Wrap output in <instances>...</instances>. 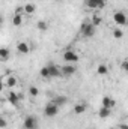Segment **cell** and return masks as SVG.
I'll use <instances>...</instances> for the list:
<instances>
[{"label":"cell","mask_w":128,"mask_h":129,"mask_svg":"<svg viewBox=\"0 0 128 129\" xmlns=\"http://www.w3.org/2000/svg\"><path fill=\"white\" fill-rule=\"evenodd\" d=\"M80 33H81V36L83 38H92L94 35L96 33V27L89 21H86V23H83L81 26H80Z\"/></svg>","instance_id":"cell-1"},{"label":"cell","mask_w":128,"mask_h":129,"mask_svg":"<svg viewBox=\"0 0 128 129\" xmlns=\"http://www.w3.org/2000/svg\"><path fill=\"white\" fill-rule=\"evenodd\" d=\"M59 110H60V107L50 101V102L44 107V116H45V117H56V116L59 114Z\"/></svg>","instance_id":"cell-2"},{"label":"cell","mask_w":128,"mask_h":129,"mask_svg":"<svg viewBox=\"0 0 128 129\" xmlns=\"http://www.w3.org/2000/svg\"><path fill=\"white\" fill-rule=\"evenodd\" d=\"M47 68H48V71H50L51 78H62V77H63L62 68L57 66V64H54L53 62H48V63H47Z\"/></svg>","instance_id":"cell-3"},{"label":"cell","mask_w":128,"mask_h":129,"mask_svg":"<svg viewBox=\"0 0 128 129\" xmlns=\"http://www.w3.org/2000/svg\"><path fill=\"white\" fill-rule=\"evenodd\" d=\"M84 6L94 11H99L105 8V0H84Z\"/></svg>","instance_id":"cell-4"},{"label":"cell","mask_w":128,"mask_h":129,"mask_svg":"<svg viewBox=\"0 0 128 129\" xmlns=\"http://www.w3.org/2000/svg\"><path fill=\"white\" fill-rule=\"evenodd\" d=\"M78 59H80V57H78V54H77L74 50H66V51L63 53V60L66 62V63L74 64V63L78 62Z\"/></svg>","instance_id":"cell-5"},{"label":"cell","mask_w":128,"mask_h":129,"mask_svg":"<svg viewBox=\"0 0 128 129\" xmlns=\"http://www.w3.org/2000/svg\"><path fill=\"white\" fill-rule=\"evenodd\" d=\"M113 21H115L118 26H125L128 23V18H127V15H125V12L116 11V12L113 14Z\"/></svg>","instance_id":"cell-6"},{"label":"cell","mask_w":128,"mask_h":129,"mask_svg":"<svg viewBox=\"0 0 128 129\" xmlns=\"http://www.w3.org/2000/svg\"><path fill=\"white\" fill-rule=\"evenodd\" d=\"M23 128L24 129H38V119L35 116H27L23 122Z\"/></svg>","instance_id":"cell-7"},{"label":"cell","mask_w":128,"mask_h":129,"mask_svg":"<svg viewBox=\"0 0 128 129\" xmlns=\"http://www.w3.org/2000/svg\"><path fill=\"white\" fill-rule=\"evenodd\" d=\"M17 51H18L20 54H29V53H30V47H29V44H27L26 41H20V42L17 44Z\"/></svg>","instance_id":"cell-8"},{"label":"cell","mask_w":128,"mask_h":129,"mask_svg":"<svg viewBox=\"0 0 128 129\" xmlns=\"http://www.w3.org/2000/svg\"><path fill=\"white\" fill-rule=\"evenodd\" d=\"M62 72H63V77H72L75 74V66L72 63H68L62 66Z\"/></svg>","instance_id":"cell-9"},{"label":"cell","mask_w":128,"mask_h":129,"mask_svg":"<svg viewBox=\"0 0 128 129\" xmlns=\"http://www.w3.org/2000/svg\"><path fill=\"white\" fill-rule=\"evenodd\" d=\"M101 104H102V107L113 108V107L116 105V101H115L113 98H110V96H102V99H101Z\"/></svg>","instance_id":"cell-10"},{"label":"cell","mask_w":128,"mask_h":129,"mask_svg":"<svg viewBox=\"0 0 128 129\" xmlns=\"http://www.w3.org/2000/svg\"><path fill=\"white\" fill-rule=\"evenodd\" d=\"M88 110V105L84 104V102H80V104H75L74 105V114H77V116H80V114H83L84 111Z\"/></svg>","instance_id":"cell-11"},{"label":"cell","mask_w":128,"mask_h":129,"mask_svg":"<svg viewBox=\"0 0 128 129\" xmlns=\"http://www.w3.org/2000/svg\"><path fill=\"white\" fill-rule=\"evenodd\" d=\"M51 102H54V104H56V105H59V107H63L65 104L68 102V98L63 96V95H62V96H60V95H57V96H54L53 99H51Z\"/></svg>","instance_id":"cell-12"},{"label":"cell","mask_w":128,"mask_h":129,"mask_svg":"<svg viewBox=\"0 0 128 129\" xmlns=\"http://www.w3.org/2000/svg\"><path fill=\"white\" fill-rule=\"evenodd\" d=\"M23 11H24L26 15H33V14L36 12V5H33V3H26L24 8H23Z\"/></svg>","instance_id":"cell-13"},{"label":"cell","mask_w":128,"mask_h":129,"mask_svg":"<svg viewBox=\"0 0 128 129\" xmlns=\"http://www.w3.org/2000/svg\"><path fill=\"white\" fill-rule=\"evenodd\" d=\"M110 114H112V108H107V107H101L98 111V116L101 119H107V117H110Z\"/></svg>","instance_id":"cell-14"},{"label":"cell","mask_w":128,"mask_h":129,"mask_svg":"<svg viewBox=\"0 0 128 129\" xmlns=\"http://www.w3.org/2000/svg\"><path fill=\"white\" fill-rule=\"evenodd\" d=\"M8 101H9V104H12V105H18V101H20V96L15 93V92H9L8 93Z\"/></svg>","instance_id":"cell-15"},{"label":"cell","mask_w":128,"mask_h":129,"mask_svg":"<svg viewBox=\"0 0 128 129\" xmlns=\"http://www.w3.org/2000/svg\"><path fill=\"white\" fill-rule=\"evenodd\" d=\"M109 74V66L107 64H104V63H101V64H98L96 66V75H107Z\"/></svg>","instance_id":"cell-16"},{"label":"cell","mask_w":128,"mask_h":129,"mask_svg":"<svg viewBox=\"0 0 128 129\" xmlns=\"http://www.w3.org/2000/svg\"><path fill=\"white\" fill-rule=\"evenodd\" d=\"M21 24H23V15H21V14H15V15L12 17V26L20 27Z\"/></svg>","instance_id":"cell-17"},{"label":"cell","mask_w":128,"mask_h":129,"mask_svg":"<svg viewBox=\"0 0 128 129\" xmlns=\"http://www.w3.org/2000/svg\"><path fill=\"white\" fill-rule=\"evenodd\" d=\"M9 54H11V51H9L6 47H2V48H0V60H2V62L8 60V59H9Z\"/></svg>","instance_id":"cell-18"},{"label":"cell","mask_w":128,"mask_h":129,"mask_svg":"<svg viewBox=\"0 0 128 129\" xmlns=\"http://www.w3.org/2000/svg\"><path fill=\"white\" fill-rule=\"evenodd\" d=\"M36 29H38L39 32H45V30H48V23L44 21V20H41V21L36 23Z\"/></svg>","instance_id":"cell-19"},{"label":"cell","mask_w":128,"mask_h":129,"mask_svg":"<svg viewBox=\"0 0 128 129\" xmlns=\"http://www.w3.org/2000/svg\"><path fill=\"white\" fill-rule=\"evenodd\" d=\"M17 84H18V81H17V78H15V77H12V75H11V77H8V80H6V86H8L9 89H14Z\"/></svg>","instance_id":"cell-20"},{"label":"cell","mask_w":128,"mask_h":129,"mask_svg":"<svg viewBox=\"0 0 128 129\" xmlns=\"http://www.w3.org/2000/svg\"><path fill=\"white\" fill-rule=\"evenodd\" d=\"M39 75L44 78V80H47V78H51V75H50V71H48V68H47V64L39 71Z\"/></svg>","instance_id":"cell-21"},{"label":"cell","mask_w":128,"mask_h":129,"mask_svg":"<svg viewBox=\"0 0 128 129\" xmlns=\"http://www.w3.org/2000/svg\"><path fill=\"white\" fill-rule=\"evenodd\" d=\"M91 23H92L95 27H98V26H101V23H102V18H101L99 15H92V18H91Z\"/></svg>","instance_id":"cell-22"},{"label":"cell","mask_w":128,"mask_h":129,"mask_svg":"<svg viewBox=\"0 0 128 129\" xmlns=\"http://www.w3.org/2000/svg\"><path fill=\"white\" fill-rule=\"evenodd\" d=\"M113 38L115 39H122L124 38V32L121 29H113Z\"/></svg>","instance_id":"cell-23"},{"label":"cell","mask_w":128,"mask_h":129,"mask_svg":"<svg viewBox=\"0 0 128 129\" xmlns=\"http://www.w3.org/2000/svg\"><path fill=\"white\" fill-rule=\"evenodd\" d=\"M29 93H30V96L32 98H36L38 95H39V90H38L35 86H30V87H29Z\"/></svg>","instance_id":"cell-24"},{"label":"cell","mask_w":128,"mask_h":129,"mask_svg":"<svg viewBox=\"0 0 128 129\" xmlns=\"http://www.w3.org/2000/svg\"><path fill=\"white\" fill-rule=\"evenodd\" d=\"M121 68H122L125 72H128V60H124V62L121 63Z\"/></svg>","instance_id":"cell-25"},{"label":"cell","mask_w":128,"mask_h":129,"mask_svg":"<svg viewBox=\"0 0 128 129\" xmlns=\"http://www.w3.org/2000/svg\"><path fill=\"white\" fill-rule=\"evenodd\" d=\"M6 126H8V123H6V119H5V117H2V119H0V128L3 129V128H6Z\"/></svg>","instance_id":"cell-26"},{"label":"cell","mask_w":128,"mask_h":129,"mask_svg":"<svg viewBox=\"0 0 128 129\" xmlns=\"http://www.w3.org/2000/svg\"><path fill=\"white\" fill-rule=\"evenodd\" d=\"M118 128H119V129H128V123H121Z\"/></svg>","instance_id":"cell-27"}]
</instances>
